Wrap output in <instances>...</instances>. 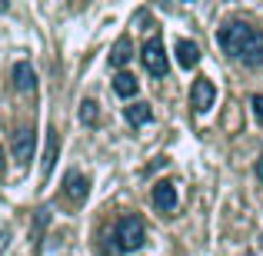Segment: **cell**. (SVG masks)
<instances>
[{
  "label": "cell",
  "instance_id": "cell-7",
  "mask_svg": "<svg viewBox=\"0 0 263 256\" xmlns=\"http://www.w3.org/2000/svg\"><path fill=\"white\" fill-rule=\"evenodd\" d=\"M13 87H17L20 93H27V90L37 87V73H33V67L27 64V60H20V64L13 67Z\"/></svg>",
  "mask_w": 263,
  "mask_h": 256
},
{
  "label": "cell",
  "instance_id": "cell-6",
  "mask_svg": "<svg viewBox=\"0 0 263 256\" xmlns=\"http://www.w3.org/2000/svg\"><path fill=\"white\" fill-rule=\"evenodd\" d=\"M13 156H17L20 163H27L30 160V153H33V130H27V127H20L17 133H13Z\"/></svg>",
  "mask_w": 263,
  "mask_h": 256
},
{
  "label": "cell",
  "instance_id": "cell-3",
  "mask_svg": "<svg viewBox=\"0 0 263 256\" xmlns=\"http://www.w3.org/2000/svg\"><path fill=\"white\" fill-rule=\"evenodd\" d=\"M140 60H143V67H147V73H154V77H167L170 64H167V50H163L160 37H150L147 44H143Z\"/></svg>",
  "mask_w": 263,
  "mask_h": 256
},
{
  "label": "cell",
  "instance_id": "cell-5",
  "mask_svg": "<svg viewBox=\"0 0 263 256\" xmlns=\"http://www.w3.org/2000/svg\"><path fill=\"white\" fill-rule=\"evenodd\" d=\"M154 206H157V210H163V213L177 210V186L167 183V180H160V183L154 186Z\"/></svg>",
  "mask_w": 263,
  "mask_h": 256
},
{
  "label": "cell",
  "instance_id": "cell-13",
  "mask_svg": "<svg viewBox=\"0 0 263 256\" xmlns=\"http://www.w3.org/2000/svg\"><path fill=\"white\" fill-rule=\"evenodd\" d=\"M150 116H154L150 103H134V107H127V120L134 123V127H143V123H150Z\"/></svg>",
  "mask_w": 263,
  "mask_h": 256
},
{
  "label": "cell",
  "instance_id": "cell-11",
  "mask_svg": "<svg viewBox=\"0 0 263 256\" xmlns=\"http://www.w3.org/2000/svg\"><path fill=\"white\" fill-rule=\"evenodd\" d=\"M114 93L123 96V100H127V96H134L137 93V77H134V73H127V70H120L114 77Z\"/></svg>",
  "mask_w": 263,
  "mask_h": 256
},
{
  "label": "cell",
  "instance_id": "cell-17",
  "mask_svg": "<svg viewBox=\"0 0 263 256\" xmlns=\"http://www.w3.org/2000/svg\"><path fill=\"white\" fill-rule=\"evenodd\" d=\"M257 176H260V183H263V153H260V160H257Z\"/></svg>",
  "mask_w": 263,
  "mask_h": 256
},
{
  "label": "cell",
  "instance_id": "cell-14",
  "mask_svg": "<svg viewBox=\"0 0 263 256\" xmlns=\"http://www.w3.org/2000/svg\"><path fill=\"white\" fill-rule=\"evenodd\" d=\"M80 123H87V127H97V123H100V110H97L93 100L80 103Z\"/></svg>",
  "mask_w": 263,
  "mask_h": 256
},
{
  "label": "cell",
  "instance_id": "cell-10",
  "mask_svg": "<svg viewBox=\"0 0 263 256\" xmlns=\"http://www.w3.org/2000/svg\"><path fill=\"white\" fill-rule=\"evenodd\" d=\"M130 57H134V47H130L127 37H120V40H117V47L110 50V67H117V70H120V67L130 64Z\"/></svg>",
  "mask_w": 263,
  "mask_h": 256
},
{
  "label": "cell",
  "instance_id": "cell-9",
  "mask_svg": "<svg viewBox=\"0 0 263 256\" xmlns=\"http://www.w3.org/2000/svg\"><path fill=\"white\" fill-rule=\"evenodd\" d=\"M177 60H180V67H197L200 64V47L193 44V40H177Z\"/></svg>",
  "mask_w": 263,
  "mask_h": 256
},
{
  "label": "cell",
  "instance_id": "cell-8",
  "mask_svg": "<svg viewBox=\"0 0 263 256\" xmlns=\"http://www.w3.org/2000/svg\"><path fill=\"white\" fill-rule=\"evenodd\" d=\"M64 193L73 200V203H80V200H87V193H90V180L80 176V173H70L67 183H64Z\"/></svg>",
  "mask_w": 263,
  "mask_h": 256
},
{
  "label": "cell",
  "instance_id": "cell-15",
  "mask_svg": "<svg viewBox=\"0 0 263 256\" xmlns=\"http://www.w3.org/2000/svg\"><path fill=\"white\" fill-rule=\"evenodd\" d=\"M47 220H50V213H47V210H40V213H37V226H33V240H40V233H44Z\"/></svg>",
  "mask_w": 263,
  "mask_h": 256
},
{
  "label": "cell",
  "instance_id": "cell-16",
  "mask_svg": "<svg viewBox=\"0 0 263 256\" xmlns=\"http://www.w3.org/2000/svg\"><path fill=\"white\" fill-rule=\"evenodd\" d=\"M253 113H257V120H263V93L253 96Z\"/></svg>",
  "mask_w": 263,
  "mask_h": 256
},
{
  "label": "cell",
  "instance_id": "cell-19",
  "mask_svg": "<svg viewBox=\"0 0 263 256\" xmlns=\"http://www.w3.org/2000/svg\"><path fill=\"white\" fill-rule=\"evenodd\" d=\"M247 256H253V253H247Z\"/></svg>",
  "mask_w": 263,
  "mask_h": 256
},
{
  "label": "cell",
  "instance_id": "cell-2",
  "mask_svg": "<svg viewBox=\"0 0 263 256\" xmlns=\"http://www.w3.org/2000/svg\"><path fill=\"white\" fill-rule=\"evenodd\" d=\"M114 240H117V246H120L123 253H134V250H140V246L147 243V226H143V220H137V216H123L120 223H117V230H114Z\"/></svg>",
  "mask_w": 263,
  "mask_h": 256
},
{
  "label": "cell",
  "instance_id": "cell-12",
  "mask_svg": "<svg viewBox=\"0 0 263 256\" xmlns=\"http://www.w3.org/2000/svg\"><path fill=\"white\" fill-rule=\"evenodd\" d=\"M57 150H60L57 130H50V133H47V150H44V176H50V170H53V160H57Z\"/></svg>",
  "mask_w": 263,
  "mask_h": 256
},
{
  "label": "cell",
  "instance_id": "cell-18",
  "mask_svg": "<svg viewBox=\"0 0 263 256\" xmlns=\"http://www.w3.org/2000/svg\"><path fill=\"white\" fill-rule=\"evenodd\" d=\"M0 170H4V147H0Z\"/></svg>",
  "mask_w": 263,
  "mask_h": 256
},
{
  "label": "cell",
  "instance_id": "cell-4",
  "mask_svg": "<svg viewBox=\"0 0 263 256\" xmlns=\"http://www.w3.org/2000/svg\"><path fill=\"white\" fill-rule=\"evenodd\" d=\"M213 100H217V90H213L210 80H206V77L193 80V87H190V107H193V113H206V110L213 107Z\"/></svg>",
  "mask_w": 263,
  "mask_h": 256
},
{
  "label": "cell",
  "instance_id": "cell-1",
  "mask_svg": "<svg viewBox=\"0 0 263 256\" xmlns=\"http://www.w3.org/2000/svg\"><path fill=\"white\" fill-rule=\"evenodd\" d=\"M217 44L223 47V53H230V57L243 60V64H250V67L263 64V30H257V27H250V24L220 27Z\"/></svg>",
  "mask_w": 263,
  "mask_h": 256
}]
</instances>
